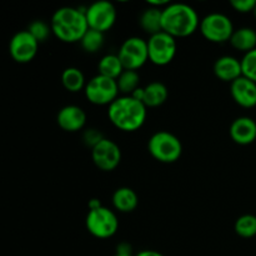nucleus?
<instances>
[{
    "mask_svg": "<svg viewBox=\"0 0 256 256\" xmlns=\"http://www.w3.org/2000/svg\"><path fill=\"white\" fill-rule=\"evenodd\" d=\"M114 256H132V254H118V252H116V254H115Z\"/></svg>",
    "mask_w": 256,
    "mask_h": 256,
    "instance_id": "nucleus-32",
    "label": "nucleus"
},
{
    "mask_svg": "<svg viewBox=\"0 0 256 256\" xmlns=\"http://www.w3.org/2000/svg\"><path fill=\"white\" fill-rule=\"evenodd\" d=\"M214 74L222 82L232 84V82L242 76V62L230 55L220 56L214 64Z\"/></svg>",
    "mask_w": 256,
    "mask_h": 256,
    "instance_id": "nucleus-16",
    "label": "nucleus"
},
{
    "mask_svg": "<svg viewBox=\"0 0 256 256\" xmlns=\"http://www.w3.org/2000/svg\"><path fill=\"white\" fill-rule=\"evenodd\" d=\"M132 248H130L129 244H126V242H122V244H120L119 246H118V250L116 252L118 254H132Z\"/></svg>",
    "mask_w": 256,
    "mask_h": 256,
    "instance_id": "nucleus-30",
    "label": "nucleus"
},
{
    "mask_svg": "<svg viewBox=\"0 0 256 256\" xmlns=\"http://www.w3.org/2000/svg\"><path fill=\"white\" fill-rule=\"evenodd\" d=\"M148 150L155 160L164 164L178 162L182 154V142L169 132H158L150 136Z\"/></svg>",
    "mask_w": 256,
    "mask_h": 256,
    "instance_id": "nucleus-4",
    "label": "nucleus"
},
{
    "mask_svg": "<svg viewBox=\"0 0 256 256\" xmlns=\"http://www.w3.org/2000/svg\"><path fill=\"white\" fill-rule=\"evenodd\" d=\"M62 84L68 92H78L85 89V76L82 72L78 68H66L62 74Z\"/></svg>",
    "mask_w": 256,
    "mask_h": 256,
    "instance_id": "nucleus-22",
    "label": "nucleus"
},
{
    "mask_svg": "<svg viewBox=\"0 0 256 256\" xmlns=\"http://www.w3.org/2000/svg\"><path fill=\"white\" fill-rule=\"evenodd\" d=\"M162 9L160 8L149 6L140 14L139 16V25L146 34L150 36L162 32Z\"/></svg>",
    "mask_w": 256,
    "mask_h": 256,
    "instance_id": "nucleus-18",
    "label": "nucleus"
},
{
    "mask_svg": "<svg viewBox=\"0 0 256 256\" xmlns=\"http://www.w3.org/2000/svg\"><path fill=\"white\" fill-rule=\"evenodd\" d=\"M118 89L122 95H132L135 90L139 89L140 85V75L135 70H124L116 79Z\"/></svg>",
    "mask_w": 256,
    "mask_h": 256,
    "instance_id": "nucleus-23",
    "label": "nucleus"
},
{
    "mask_svg": "<svg viewBox=\"0 0 256 256\" xmlns=\"http://www.w3.org/2000/svg\"><path fill=\"white\" fill-rule=\"evenodd\" d=\"M199 29L208 42L215 44L230 42V38L235 30L230 18L222 12H212L202 18L200 20Z\"/></svg>",
    "mask_w": 256,
    "mask_h": 256,
    "instance_id": "nucleus-6",
    "label": "nucleus"
},
{
    "mask_svg": "<svg viewBox=\"0 0 256 256\" xmlns=\"http://www.w3.org/2000/svg\"><path fill=\"white\" fill-rule=\"evenodd\" d=\"M200 19L194 8L182 2L168 4L162 9V29L172 38H186L199 29Z\"/></svg>",
    "mask_w": 256,
    "mask_h": 256,
    "instance_id": "nucleus-1",
    "label": "nucleus"
},
{
    "mask_svg": "<svg viewBox=\"0 0 256 256\" xmlns=\"http://www.w3.org/2000/svg\"><path fill=\"white\" fill-rule=\"evenodd\" d=\"M230 92L238 105L242 108L256 106V82L248 78L240 76L230 84Z\"/></svg>",
    "mask_w": 256,
    "mask_h": 256,
    "instance_id": "nucleus-14",
    "label": "nucleus"
},
{
    "mask_svg": "<svg viewBox=\"0 0 256 256\" xmlns=\"http://www.w3.org/2000/svg\"><path fill=\"white\" fill-rule=\"evenodd\" d=\"M98 72H99V75L116 80L120 74L124 72V66H122L118 54H108L100 59L99 64H98Z\"/></svg>",
    "mask_w": 256,
    "mask_h": 256,
    "instance_id": "nucleus-21",
    "label": "nucleus"
},
{
    "mask_svg": "<svg viewBox=\"0 0 256 256\" xmlns=\"http://www.w3.org/2000/svg\"><path fill=\"white\" fill-rule=\"evenodd\" d=\"M82 48L89 54H95L99 52L104 45V34L96 30L88 29L84 36L80 40Z\"/></svg>",
    "mask_w": 256,
    "mask_h": 256,
    "instance_id": "nucleus-25",
    "label": "nucleus"
},
{
    "mask_svg": "<svg viewBox=\"0 0 256 256\" xmlns=\"http://www.w3.org/2000/svg\"><path fill=\"white\" fill-rule=\"evenodd\" d=\"M254 12V16L256 18V6L254 8V12Z\"/></svg>",
    "mask_w": 256,
    "mask_h": 256,
    "instance_id": "nucleus-33",
    "label": "nucleus"
},
{
    "mask_svg": "<svg viewBox=\"0 0 256 256\" xmlns=\"http://www.w3.org/2000/svg\"><path fill=\"white\" fill-rule=\"evenodd\" d=\"M58 125L68 132H76L86 124V114L78 105H66L62 108L56 116Z\"/></svg>",
    "mask_w": 256,
    "mask_h": 256,
    "instance_id": "nucleus-13",
    "label": "nucleus"
},
{
    "mask_svg": "<svg viewBox=\"0 0 256 256\" xmlns=\"http://www.w3.org/2000/svg\"><path fill=\"white\" fill-rule=\"evenodd\" d=\"M92 158L98 169L112 172L122 162V150L116 142L104 138L92 149Z\"/></svg>",
    "mask_w": 256,
    "mask_h": 256,
    "instance_id": "nucleus-12",
    "label": "nucleus"
},
{
    "mask_svg": "<svg viewBox=\"0 0 256 256\" xmlns=\"http://www.w3.org/2000/svg\"><path fill=\"white\" fill-rule=\"evenodd\" d=\"M242 76L256 82V49L246 52L242 60Z\"/></svg>",
    "mask_w": 256,
    "mask_h": 256,
    "instance_id": "nucleus-27",
    "label": "nucleus"
},
{
    "mask_svg": "<svg viewBox=\"0 0 256 256\" xmlns=\"http://www.w3.org/2000/svg\"><path fill=\"white\" fill-rule=\"evenodd\" d=\"M135 256H164V255L159 252H155V250H142V252H140L139 254Z\"/></svg>",
    "mask_w": 256,
    "mask_h": 256,
    "instance_id": "nucleus-31",
    "label": "nucleus"
},
{
    "mask_svg": "<svg viewBox=\"0 0 256 256\" xmlns=\"http://www.w3.org/2000/svg\"><path fill=\"white\" fill-rule=\"evenodd\" d=\"M138 204H139V198L132 188H118L112 194V205L119 212L126 214L134 212L138 208Z\"/></svg>",
    "mask_w": 256,
    "mask_h": 256,
    "instance_id": "nucleus-17",
    "label": "nucleus"
},
{
    "mask_svg": "<svg viewBox=\"0 0 256 256\" xmlns=\"http://www.w3.org/2000/svg\"><path fill=\"white\" fill-rule=\"evenodd\" d=\"M85 225L92 236L98 239H108L116 234L119 229V220L112 210L100 205L99 208L89 210Z\"/></svg>",
    "mask_w": 256,
    "mask_h": 256,
    "instance_id": "nucleus-5",
    "label": "nucleus"
},
{
    "mask_svg": "<svg viewBox=\"0 0 256 256\" xmlns=\"http://www.w3.org/2000/svg\"><path fill=\"white\" fill-rule=\"evenodd\" d=\"M230 136L239 145H250L256 140V122L249 116H240L230 125Z\"/></svg>",
    "mask_w": 256,
    "mask_h": 256,
    "instance_id": "nucleus-15",
    "label": "nucleus"
},
{
    "mask_svg": "<svg viewBox=\"0 0 256 256\" xmlns=\"http://www.w3.org/2000/svg\"><path fill=\"white\" fill-rule=\"evenodd\" d=\"M82 139H84L85 144L92 149V148H94L98 142H102V140L104 139V136H102V132H98L96 129H89L84 132V136H82Z\"/></svg>",
    "mask_w": 256,
    "mask_h": 256,
    "instance_id": "nucleus-29",
    "label": "nucleus"
},
{
    "mask_svg": "<svg viewBox=\"0 0 256 256\" xmlns=\"http://www.w3.org/2000/svg\"><path fill=\"white\" fill-rule=\"evenodd\" d=\"M50 28L52 34L60 42L69 44L80 42L89 29L85 18V10L72 6L60 8L52 14Z\"/></svg>",
    "mask_w": 256,
    "mask_h": 256,
    "instance_id": "nucleus-3",
    "label": "nucleus"
},
{
    "mask_svg": "<svg viewBox=\"0 0 256 256\" xmlns=\"http://www.w3.org/2000/svg\"><path fill=\"white\" fill-rule=\"evenodd\" d=\"M169 96V90L162 82H152L144 88L142 102L146 108H158L164 104Z\"/></svg>",
    "mask_w": 256,
    "mask_h": 256,
    "instance_id": "nucleus-20",
    "label": "nucleus"
},
{
    "mask_svg": "<svg viewBox=\"0 0 256 256\" xmlns=\"http://www.w3.org/2000/svg\"><path fill=\"white\" fill-rule=\"evenodd\" d=\"M28 32L34 36V39L36 40L38 42H44L45 40H48V38L52 34V28H50L49 24H46L42 20H34L32 24L28 28Z\"/></svg>",
    "mask_w": 256,
    "mask_h": 256,
    "instance_id": "nucleus-26",
    "label": "nucleus"
},
{
    "mask_svg": "<svg viewBox=\"0 0 256 256\" xmlns=\"http://www.w3.org/2000/svg\"><path fill=\"white\" fill-rule=\"evenodd\" d=\"M39 42L28 30H22L12 35L9 42V54L19 64L30 62L38 54Z\"/></svg>",
    "mask_w": 256,
    "mask_h": 256,
    "instance_id": "nucleus-11",
    "label": "nucleus"
},
{
    "mask_svg": "<svg viewBox=\"0 0 256 256\" xmlns=\"http://www.w3.org/2000/svg\"><path fill=\"white\" fill-rule=\"evenodd\" d=\"M234 230L239 236L245 239L256 236V216L252 214L242 215L235 222Z\"/></svg>",
    "mask_w": 256,
    "mask_h": 256,
    "instance_id": "nucleus-24",
    "label": "nucleus"
},
{
    "mask_svg": "<svg viewBox=\"0 0 256 256\" xmlns=\"http://www.w3.org/2000/svg\"><path fill=\"white\" fill-rule=\"evenodd\" d=\"M230 44L234 49L246 54L256 49V32L252 28L246 26L234 30L230 38Z\"/></svg>",
    "mask_w": 256,
    "mask_h": 256,
    "instance_id": "nucleus-19",
    "label": "nucleus"
},
{
    "mask_svg": "<svg viewBox=\"0 0 256 256\" xmlns=\"http://www.w3.org/2000/svg\"><path fill=\"white\" fill-rule=\"evenodd\" d=\"M230 5L236 10L238 12H252L254 8L256 6V0H232Z\"/></svg>",
    "mask_w": 256,
    "mask_h": 256,
    "instance_id": "nucleus-28",
    "label": "nucleus"
},
{
    "mask_svg": "<svg viewBox=\"0 0 256 256\" xmlns=\"http://www.w3.org/2000/svg\"><path fill=\"white\" fill-rule=\"evenodd\" d=\"M148 42V54H149V62H152L158 66H165L174 60L176 55L178 45L176 39L170 36L164 32L149 38Z\"/></svg>",
    "mask_w": 256,
    "mask_h": 256,
    "instance_id": "nucleus-7",
    "label": "nucleus"
},
{
    "mask_svg": "<svg viewBox=\"0 0 256 256\" xmlns=\"http://www.w3.org/2000/svg\"><path fill=\"white\" fill-rule=\"evenodd\" d=\"M116 16L118 12L114 4L105 0L92 2L90 6L85 9V18H86L89 29L96 30L102 34L114 26Z\"/></svg>",
    "mask_w": 256,
    "mask_h": 256,
    "instance_id": "nucleus-10",
    "label": "nucleus"
},
{
    "mask_svg": "<svg viewBox=\"0 0 256 256\" xmlns=\"http://www.w3.org/2000/svg\"><path fill=\"white\" fill-rule=\"evenodd\" d=\"M84 92L86 99L94 105H110L119 98L116 80L99 74L89 80Z\"/></svg>",
    "mask_w": 256,
    "mask_h": 256,
    "instance_id": "nucleus-8",
    "label": "nucleus"
},
{
    "mask_svg": "<svg viewBox=\"0 0 256 256\" xmlns=\"http://www.w3.org/2000/svg\"><path fill=\"white\" fill-rule=\"evenodd\" d=\"M118 56L124 66V70L136 72L149 60L148 42L139 36L128 38L120 46Z\"/></svg>",
    "mask_w": 256,
    "mask_h": 256,
    "instance_id": "nucleus-9",
    "label": "nucleus"
},
{
    "mask_svg": "<svg viewBox=\"0 0 256 256\" xmlns=\"http://www.w3.org/2000/svg\"><path fill=\"white\" fill-rule=\"evenodd\" d=\"M108 116L112 124L122 132H136L146 119V106L130 95H122L109 105Z\"/></svg>",
    "mask_w": 256,
    "mask_h": 256,
    "instance_id": "nucleus-2",
    "label": "nucleus"
}]
</instances>
